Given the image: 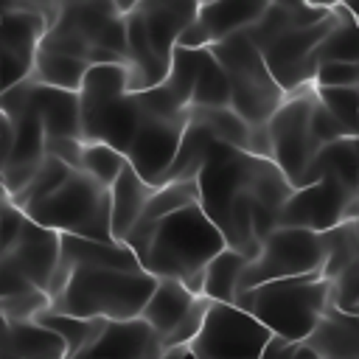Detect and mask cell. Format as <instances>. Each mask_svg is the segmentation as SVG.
<instances>
[{"label": "cell", "mask_w": 359, "mask_h": 359, "mask_svg": "<svg viewBox=\"0 0 359 359\" xmlns=\"http://www.w3.org/2000/svg\"><path fill=\"white\" fill-rule=\"evenodd\" d=\"M196 297L199 294L188 292L180 280H157L154 283V292L149 294V300H146V306L140 311V320L163 342L180 325V320L191 311V306L196 303Z\"/></svg>", "instance_id": "44dd1931"}, {"label": "cell", "mask_w": 359, "mask_h": 359, "mask_svg": "<svg viewBox=\"0 0 359 359\" xmlns=\"http://www.w3.org/2000/svg\"><path fill=\"white\" fill-rule=\"evenodd\" d=\"M160 359H191V356L185 353V348H177V351H163Z\"/></svg>", "instance_id": "bcb514c9"}, {"label": "cell", "mask_w": 359, "mask_h": 359, "mask_svg": "<svg viewBox=\"0 0 359 359\" xmlns=\"http://www.w3.org/2000/svg\"><path fill=\"white\" fill-rule=\"evenodd\" d=\"M31 289H36V286L3 255V258H0V303L8 300V297H14V294H25V292H31Z\"/></svg>", "instance_id": "ab89813d"}, {"label": "cell", "mask_w": 359, "mask_h": 359, "mask_svg": "<svg viewBox=\"0 0 359 359\" xmlns=\"http://www.w3.org/2000/svg\"><path fill=\"white\" fill-rule=\"evenodd\" d=\"M314 95L351 137H359V87H337V90L314 87Z\"/></svg>", "instance_id": "e575fe53"}, {"label": "cell", "mask_w": 359, "mask_h": 359, "mask_svg": "<svg viewBox=\"0 0 359 359\" xmlns=\"http://www.w3.org/2000/svg\"><path fill=\"white\" fill-rule=\"evenodd\" d=\"M325 177L339 180L348 191L359 194V140L356 137H342L337 143L320 146V151L314 154V160L303 171L297 188L314 185Z\"/></svg>", "instance_id": "ac0fdd59"}, {"label": "cell", "mask_w": 359, "mask_h": 359, "mask_svg": "<svg viewBox=\"0 0 359 359\" xmlns=\"http://www.w3.org/2000/svg\"><path fill=\"white\" fill-rule=\"evenodd\" d=\"M323 247H325V266L323 278L334 280L342 269H348L353 261H359V233H356V219H348L337 224L334 230L323 233Z\"/></svg>", "instance_id": "4dcf8cb0"}, {"label": "cell", "mask_w": 359, "mask_h": 359, "mask_svg": "<svg viewBox=\"0 0 359 359\" xmlns=\"http://www.w3.org/2000/svg\"><path fill=\"white\" fill-rule=\"evenodd\" d=\"M359 216V194L348 191L339 180H320L306 188H294L278 213V227H294L309 233H328L337 224Z\"/></svg>", "instance_id": "7c38bea8"}, {"label": "cell", "mask_w": 359, "mask_h": 359, "mask_svg": "<svg viewBox=\"0 0 359 359\" xmlns=\"http://www.w3.org/2000/svg\"><path fill=\"white\" fill-rule=\"evenodd\" d=\"M323 266H325V247L320 233L278 227L269 238L261 241V250L247 264L238 289H252L269 280L323 275Z\"/></svg>", "instance_id": "9c48e42d"}, {"label": "cell", "mask_w": 359, "mask_h": 359, "mask_svg": "<svg viewBox=\"0 0 359 359\" xmlns=\"http://www.w3.org/2000/svg\"><path fill=\"white\" fill-rule=\"evenodd\" d=\"M34 323H39L42 328L53 331L62 339L65 359H76V356H81L93 345V339L98 337V331H101V325L107 320H81V317H70V314H62V311H50L48 309Z\"/></svg>", "instance_id": "484cf974"}, {"label": "cell", "mask_w": 359, "mask_h": 359, "mask_svg": "<svg viewBox=\"0 0 359 359\" xmlns=\"http://www.w3.org/2000/svg\"><path fill=\"white\" fill-rule=\"evenodd\" d=\"M177 48H185V50H205V48H210V36H208V31L202 28L199 20H191V22L180 31Z\"/></svg>", "instance_id": "7bdbcfd3"}, {"label": "cell", "mask_w": 359, "mask_h": 359, "mask_svg": "<svg viewBox=\"0 0 359 359\" xmlns=\"http://www.w3.org/2000/svg\"><path fill=\"white\" fill-rule=\"evenodd\" d=\"M356 140H359V137H356Z\"/></svg>", "instance_id": "816d5d0a"}, {"label": "cell", "mask_w": 359, "mask_h": 359, "mask_svg": "<svg viewBox=\"0 0 359 359\" xmlns=\"http://www.w3.org/2000/svg\"><path fill=\"white\" fill-rule=\"evenodd\" d=\"M123 244L154 280H180L194 294H202L205 266L227 247L199 202L174 210L154 224L132 227Z\"/></svg>", "instance_id": "6da1fadb"}, {"label": "cell", "mask_w": 359, "mask_h": 359, "mask_svg": "<svg viewBox=\"0 0 359 359\" xmlns=\"http://www.w3.org/2000/svg\"><path fill=\"white\" fill-rule=\"evenodd\" d=\"M351 11L356 14V31H359V6H351ZM356 67H359V59H356Z\"/></svg>", "instance_id": "c3c4849f"}, {"label": "cell", "mask_w": 359, "mask_h": 359, "mask_svg": "<svg viewBox=\"0 0 359 359\" xmlns=\"http://www.w3.org/2000/svg\"><path fill=\"white\" fill-rule=\"evenodd\" d=\"M151 194H154V188L149 182H143L135 174V168L126 163V168L109 188V230H112L115 241H123L129 236V230L137 224Z\"/></svg>", "instance_id": "d6986e66"}, {"label": "cell", "mask_w": 359, "mask_h": 359, "mask_svg": "<svg viewBox=\"0 0 359 359\" xmlns=\"http://www.w3.org/2000/svg\"><path fill=\"white\" fill-rule=\"evenodd\" d=\"M309 126H311V135H314V140H317L320 146H325V143H337V140H342V137H351V135L339 126V121H337V118L317 101V95H314V107H311Z\"/></svg>", "instance_id": "f35d334b"}, {"label": "cell", "mask_w": 359, "mask_h": 359, "mask_svg": "<svg viewBox=\"0 0 359 359\" xmlns=\"http://www.w3.org/2000/svg\"><path fill=\"white\" fill-rule=\"evenodd\" d=\"M25 98L36 112L45 140L56 137H76L81 140V115H79V93L56 90L36 84L31 76L25 79Z\"/></svg>", "instance_id": "e0dca14e"}, {"label": "cell", "mask_w": 359, "mask_h": 359, "mask_svg": "<svg viewBox=\"0 0 359 359\" xmlns=\"http://www.w3.org/2000/svg\"><path fill=\"white\" fill-rule=\"evenodd\" d=\"M334 11V28L317 48V67L325 62H348L356 65L359 59V31H356V14L351 6H331Z\"/></svg>", "instance_id": "d4e9b609"}, {"label": "cell", "mask_w": 359, "mask_h": 359, "mask_svg": "<svg viewBox=\"0 0 359 359\" xmlns=\"http://www.w3.org/2000/svg\"><path fill=\"white\" fill-rule=\"evenodd\" d=\"M272 334L233 303H208L199 334L185 353L191 359H261Z\"/></svg>", "instance_id": "30bf717a"}, {"label": "cell", "mask_w": 359, "mask_h": 359, "mask_svg": "<svg viewBox=\"0 0 359 359\" xmlns=\"http://www.w3.org/2000/svg\"><path fill=\"white\" fill-rule=\"evenodd\" d=\"M208 297H196V303L191 306V311L180 320V325L160 342V348L163 351H177V348H188L191 345V339L199 334V328H202V320H205V311H208Z\"/></svg>", "instance_id": "d590c367"}, {"label": "cell", "mask_w": 359, "mask_h": 359, "mask_svg": "<svg viewBox=\"0 0 359 359\" xmlns=\"http://www.w3.org/2000/svg\"><path fill=\"white\" fill-rule=\"evenodd\" d=\"M356 303H359V261H353L331 280V306H337L345 314H353Z\"/></svg>", "instance_id": "8d00e7d4"}, {"label": "cell", "mask_w": 359, "mask_h": 359, "mask_svg": "<svg viewBox=\"0 0 359 359\" xmlns=\"http://www.w3.org/2000/svg\"><path fill=\"white\" fill-rule=\"evenodd\" d=\"M266 163L269 160L252 157L247 151H238L233 146L213 140L194 182H196V194H199V208L213 222V227L222 233V238H224L227 219H230L236 199L247 191H255V182Z\"/></svg>", "instance_id": "ba28073f"}, {"label": "cell", "mask_w": 359, "mask_h": 359, "mask_svg": "<svg viewBox=\"0 0 359 359\" xmlns=\"http://www.w3.org/2000/svg\"><path fill=\"white\" fill-rule=\"evenodd\" d=\"M0 137H11L8 121H6V115H3V90H0Z\"/></svg>", "instance_id": "f6af8a7d"}, {"label": "cell", "mask_w": 359, "mask_h": 359, "mask_svg": "<svg viewBox=\"0 0 359 359\" xmlns=\"http://www.w3.org/2000/svg\"><path fill=\"white\" fill-rule=\"evenodd\" d=\"M126 168V157L121 151H115L112 146L104 143H87L81 149V171L87 177H93L98 185L112 188V182L121 177V171Z\"/></svg>", "instance_id": "836d02e7"}, {"label": "cell", "mask_w": 359, "mask_h": 359, "mask_svg": "<svg viewBox=\"0 0 359 359\" xmlns=\"http://www.w3.org/2000/svg\"><path fill=\"white\" fill-rule=\"evenodd\" d=\"M196 67H199V50H185V48L174 45L171 65H168L163 87H165V93L182 109H188V104H191V93H194V81H196Z\"/></svg>", "instance_id": "d6a6232c"}, {"label": "cell", "mask_w": 359, "mask_h": 359, "mask_svg": "<svg viewBox=\"0 0 359 359\" xmlns=\"http://www.w3.org/2000/svg\"><path fill=\"white\" fill-rule=\"evenodd\" d=\"M90 65L84 59H73V56H59V53H45L36 50L34 65H31V79L36 84L45 87H56V90H67V93H79L81 81L87 76Z\"/></svg>", "instance_id": "4316f807"}, {"label": "cell", "mask_w": 359, "mask_h": 359, "mask_svg": "<svg viewBox=\"0 0 359 359\" xmlns=\"http://www.w3.org/2000/svg\"><path fill=\"white\" fill-rule=\"evenodd\" d=\"M3 255H6V247H3V241H0V258H3Z\"/></svg>", "instance_id": "f907efd6"}, {"label": "cell", "mask_w": 359, "mask_h": 359, "mask_svg": "<svg viewBox=\"0 0 359 359\" xmlns=\"http://www.w3.org/2000/svg\"><path fill=\"white\" fill-rule=\"evenodd\" d=\"M157 334L137 317L123 323H104L93 345L76 359H160Z\"/></svg>", "instance_id": "9a60e30c"}, {"label": "cell", "mask_w": 359, "mask_h": 359, "mask_svg": "<svg viewBox=\"0 0 359 359\" xmlns=\"http://www.w3.org/2000/svg\"><path fill=\"white\" fill-rule=\"evenodd\" d=\"M70 171H73V168H67L62 160L45 154V160H42V165L36 168V174L31 177V182H28L22 191H17L8 202H11L17 210H25L28 205H36V202H42L48 194H53V191L67 180Z\"/></svg>", "instance_id": "1f68e13d"}, {"label": "cell", "mask_w": 359, "mask_h": 359, "mask_svg": "<svg viewBox=\"0 0 359 359\" xmlns=\"http://www.w3.org/2000/svg\"><path fill=\"white\" fill-rule=\"evenodd\" d=\"M230 84V109L247 126H264L286 101V93L272 79L261 50L250 42V36L233 34L208 48Z\"/></svg>", "instance_id": "5b68a950"}, {"label": "cell", "mask_w": 359, "mask_h": 359, "mask_svg": "<svg viewBox=\"0 0 359 359\" xmlns=\"http://www.w3.org/2000/svg\"><path fill=\"white\" fill-rule=\"evenodd\" d=\"M306 345L325 359H359V320L328 303Z\"/></svg>", "instance_id": "ffe728a7"}, {"label": "cell", "mask_w": 359, "mask_h": 359, "mask_svg": "<svg viewBox=\"0 0 359 359\" xmlns=\"http://www.w3.org/2000/svg\"><path fill=\"white\" fill-rule=\"evenodd\" d=\"M266 8V0H213V3H199L196 20L213 42H222L233 34L247 31Z\"/></svg>", "instance_id": "7402d4cb"}, {"label": "cell", "mask_w": 359, "mask_h": 359, "mask_svg": "<svg viewBox=\"0 0 359 359\" xmlns=\"http://www.w3.org/2000/svg\"><path fill=\"white\" fill-rule=\"evenodd\" d=\"M22 213L34 224L59 236L115 241L109 230V188L98 185L84 171H70L53 194L36 205H28Z\"/></svg>", "instance_id": "8992f818"}, {"label": "cell", "mask_w": 359, "mask_h": 359, "mask_svg": "<svg viewBox=\"0 0 359 359\" xmlns=\"http://www.w3.org/2000/svg\"><path fill=\"white\" fill-rule=\"evenodd\" d=\"M261 359H317V353L306 342H289V339L272 337L266 342Z\"/></svg>", "instance_id": "b9f144b4"}, {"label": "cell", "mask_w": 359, "mask_h": 359, "mask_svg": "<svg viewBox=\"0 0 359 359\" xmlns=\"http://www.w3.org/2000/svg\"><path fill=\"white\" fill-rule=\"evenodd\" d=\"M250 258L224 247L208 266L202 275V297H208L210 303H233L241 286V275L247 269Z\"/></svg>", "instance_id": "603a6c76"}, {"label": "cell", "mask_w": 359, "mask_h": 359, "mask_svg": "<svg viewBox=\"0 0 359 359\" xmlns=\"http://www.w3.org/2000/svg\"><path fill=\"white\" fill-rule=\"evenodd\" d=\"M3 205H8V194H6V188L0 185V208H3Z\"/></svg>", "instance_id": "7dc6e473"}, {"label": "cell", "mask_w": 359, "mask_h": 359, "mask_svg": "<svg viewBox=\"0 0 359 359\" xmlns=\"http://www.w3.org/2000/svg\"><path fill=\"white\" fill-rule=\"evenodd\" d=\"M25 216V213H22ZM6 258L42 292H48L56 264H59V233L45 230L39 224H34L28 216L22 219L17 238L11 241V247L6 250Z\"/></svg>", "instance_id": "5bb4252c"}, {"label": "cell", "mask_w": 359, "mask_h": 359, "mask_svg": "<svg viewBox=\"0 0 359 359\" xmlns=\"http://www.w3.org/2000/svg\"><path fill=\"white\" fill-rule=\"evenodd\" d=\"M188 121L202 123L219 143L247 151L250 126L230 109V107H188Z\"/></svg>", "instance_id": "83f0119b"}, {"label": "cell", "mask_w": 359, "mask_h": 359, "mask_svg": "<svg viewBox=\"0 0 359 359\" xmlns=\"http://www.w3.org/2000/svg\"><path fill=\"white\" fill-rule=\"evenodd\" d=\"M154 278L143 269H123L109 264H76L59 280L50 283V311H62L81 320L123 323L137 320Z\"/></svg>", "instance_id": "7a4b0ae2"}, {"label": "cell", "mask_w": 359, "mask_h": 359, "mask_svg": "<svg viewBox=\"0 0 359 359\" xmlns=\"http://www.w3.org/2000/svg\"><path fill=\"white\" fill-rule=\"evenodd\" d=\"M0 359H17V353L11 348V328L6 320H0Z\"/></svg>", "instance_id": "ee69618b"}, {"label": "cell", "mask_w": 359, "mask_h": 359, "mask_svg": "<svg viewBox=\"0 0 359 359\" xmlns=\"http://www.w3.org/2000/svg\"><path fill=\"white\" fill-rule=\"evenodd\" d=\"M79 115L81 140L112 146L126 157L140 123L137 95L129 93V65L90 67L79 90Z\"/></svg>", "instance_id": "277c9868"}, {"label": "cell", "mask_w": 359, "mask_h": 359, "mask_svg": "<svg viewBox=\"0 0 359 359\" xmlns=\"http://www.w3.org/2000/svg\"><path fill=\"white\" fill-rule=\"evenodd\" d=\"M188 107H230L227 76L208 48L199 50V67H196V81H194V93H191Z\"/></svg>", "instance_id": "f546056e"}, {"label": "cell", "mask_w": 359, "mask_h": 359, "mask_svg": "<svg viewBox=\"0 0 359 359\" xmlns=\"http://www.w3.org/2000/svg\"><path fill=\"white\" fill-rule=\"evenodd\" d=\"M81 149H84V140H76V137H56V140H45V154L62 160L67 168L73 171H81Z\"/></svg>", "instance_id": "60d3db41"}, {"label": "cell", "mask_w": 359, "mask_h": 359, "mask_svg": "<svg viewBox=\"0 0 359 359\" xmlns=\"http://www.w3.org/2000/svg\"><path fill=\"white\" fill-rule=\"evenodd\" d=\"M331 28H334V11L323 22H317L311 28H292L261 48V56H264L272 79L278 81V87L286 95L314 87L317 48L328 36Z\"/></svg>", "instance_id": "4fadbf2b"}, {"label": "cell", "mask_w": 359, "mask_h": 359, "mask_svg": "<svg viewBox=\"0 0 359 359\" xmlns=\"http://www.w3.org/2000/svg\"><path fill=\"white\" fill-rule=\"evenodd\" d=\"M314 87H323V90L359 87V67L348 62H325L314 73Z\"/></svg>", "instance_id": "74e56055"}, {"label": "cell", "mask_w": 359, "mask_h": 359, "mask_svg": "<svg viewBox=\"0 0 359 359\" xmlns=\"http://www.w3.org/2000/svg\"><path fill=\"white\" fill-rule=\"evenodd\" d=\"M8 328L17 359H65L62 339L39 323H8Z\"/></svg>", "instance_id": "f1b7e54d"}, {"label": "cell", "mask_w": 359, "mask_h": 359, "mask_svg": "<svg viewBox=\"0 0 359 359\" xmlns=\"http://www.w3.org/2000/svg\"><path fill=\"white\" fill-rule=\"evenodd\" d=\"M213 140H216V137H213L202 123L188 121V126H185V132H182V140H180V149H177V154H174V160H171L165 177L160 180V185L194 182L196 174H199V168H202V163H205V157H208V151H210V146H213ZM160 185H157V188H160Z\"/></svg>", "instance_id": "cb8c5ba5"}, {"label": "cell", "mask_w": 359, "mask_h": 359, "mask_svg": "<svg viewBox=\"0 0 359 359\" xmlns=\"http://www.w3.org/2000/svg\"><path fill=\"white\" fill-rule=\"evenodd\" d=\"M353 317H356V320H359V303H356V309H353Z\"/></svg>", "instance_id": "681fc988"}, {"label": "cell", "mask_w": 359, "mask_h": 359, "mask_svg": "<svg viewBox=\"0 0 359 359\" xmlns=\"http://www.w3.org/2000/svg\"><path fill=\"white\" fill-rule=\"evenodd\" d=\"M331 303V280L323 275L269 280L252 289H238L233 306L252 314L272 337L306 342Z\"/></svg>", "instance_id": "3957f363"}, {"label": "cell", "mask_w": 359, "mask_h": 359, "mask_svg": "<svg viewBox=\"0 0 359 359\" xmlns=\"http://www.w3.org/2000/svg\"><path fill=\"white\" fill-rule=\"evenodd\" d=\"M196 8H199V3H191V0H143V3H137V14L143 17L149 45L165 70L171 65L177 36L191 20H196Z\"/></svg>", "instance_id": "2e32d148"}, {"label": "cell", "mask_w": 359, "mask_h": 359, "mask_svg": "<svg viewBox=\"0 0 359 359\" xmlns=\"http://www.w3.org/2000/svg\"><path fill=\"white\" fill-rule=\"evenodd\" d=\"M311 107H314V87H306L300 93L286 95V101L278 107V112L266 123L269 143H272L269 160L289 180L292 188H297L303 171L320 151V143L314 140L311 126H309Z\"/></svg>", "instance_id": "8fae6325"}, {"label": "cell", "mask_w": 359, "mask_h": 359, "mask_svg": "<svg viewBox=\"0 0 359 359\" xmlns=\"http://www.w3.org/2000/svg\"><path fill=\"white\" fill-rule=\"evenodd\" d=\"M135 95L140 104V123L126 149V163L143 182L157 188L180 149L182 132L188 126V109H182L163 84Z\"/></svg>", "instance_id": "52a82bcc"}]
</instances>
